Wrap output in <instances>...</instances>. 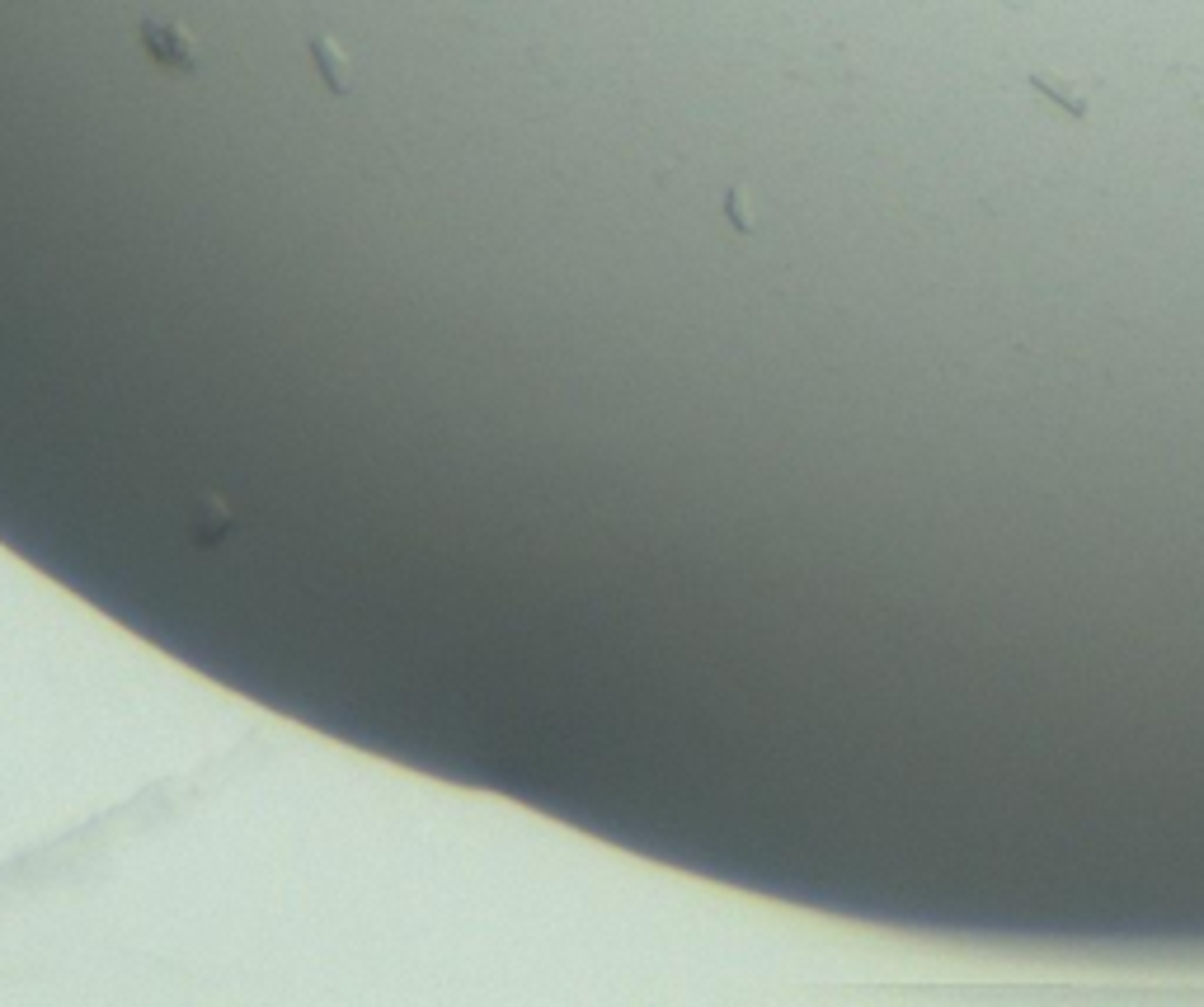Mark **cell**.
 <instances>
[{"label": "cell", "instance_id": "3957f363", "mask_svg": "<svg viewBox=\"0 0 1204 1007\" xmlns=\"http://www.w3.org/2000/svg\"><path fill=\"white\" fill-rule=\"evenodd\" d=\"M1030 85H1035V90H1040L1044 99H1054V104H1064L1073 118H1087V99H1082V94H1077L1068 81H1054V76H1044V71H1035V76H1030Z\"/></svg>", "mask_w": 1204, "mask_h": 1007}, {"label": "cell", "instance_id": "6da1fadb", "mask_svg": "<svg viewBox=\"0 0 1204 1007\" xmlns=\"http://www.w3.org/2000/svg\"><path fill=\"white\" fill-rule=\"evenodd\" d=\"M141 43L155 57V67L165 71H198L203 52L198 43L188 38L184 24H165V19H141Z\"/></svg>", "mask_w": 1204, "mask_h": 1007}, {"label": "cell", "instance_id": "7a4b0ae2", "mask_svg": "<svg viewBox=\"0 0 1204 1007\" xmlns=\"http://www.w3.org/2000/svg\"><path fill=\"white\" fill-rule=\"evenodd\" d=\"M311 57H316V67L325 71L329 90H335V94L349 90V57H344V52L329 43V38H316V43H311Z\"/></svg>", "mask_w": 1204, "mask_h": 1007}]
</instances>
